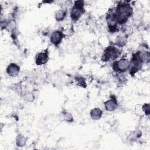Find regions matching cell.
<instances>
[{
  "label": "cell",
  "mask_w": 150,
  "mask_h": 150,
  "mask_svg": "<svg viewBox=\"0 0 150 150\" xmlns=\"http://www.w3.org/2000/svg\"><path fill=\"white\" fill-rule=\"evenodd\" d=\"M112 13L117 23L123 25L133 14V10L129 4L122 3L117 5L115 12H112Z\"/></svg>",
  "instance_id": "6da1fadb"
},
{
  "label": "cell",
  "mask_w": 150,
  "mask_h": 150,
  "mask_svg": "<svg viewBox=\"0 0 150 150\" xmlns=\"http://www.w3.org/2000/svg\"><path fill=\"white\" fill-rule=\"evenodd\" d=\"M84 13V8L83 1H76L70 13V17L71 19L73 21H77Z\"/></svg>",
  "instance_id": "7a4b0ae2"
},
{
  "label": "cell",
  "mask_w": 150,
  "mask_h": 150,
  "mask_svg": "<svg viewBox=\"0 0 150 150\" xmlns=\"http://www.w3.org/2000/svg\"><path fill=\"white\" fill-rule=\"evenodd\" d=\"M120 54L119 49L114 46H110L105 50L103 56L102 60L104 62L114 60L116 59Z\"/></svg>",
  "instance_id": "3957f363"
},
{
  "label": "cell",
  "mask_w": 150,
  "mask_h": 150,
  "mask_svg": "<svg viewBox=\"0 0 150 150\" xmlns=\"http://www.w3.org/2000/svg\"><path fill=\"white\" fill-rule=\"evenodd\" d=\"M142 63L139 59L137 53L133 54L131 62H129V73L131 75H134L136 72L139 71L142 67Z\"/></svg>",
  "instance_id": "277c9868"
},
{
  "label": "cell",
  "mask_w": 150,
  "mask_h": 150,
  "mask_svg": "<svg viewBox=\"0 0 150 150\" xmlns=\"http://www.w3.org/2000/svg\"><path fill=\"white\" fill-rule=\"evenodd\" d=\"M129 62L126 59H121L118 61H116L113 63L112 68L114 71L123 73L129 69Z\"/></svg>",
  "instance_id": "5b68a950"
},
{
  "label": "cell",
  "mask_w": 150,
  "mask_h": 150,
  "mask_svg": "<svg viewBox=\"0 0 150 150\" xmlns=\"http://www.w3.org/2000/svg\"><path fill=\"white\" fill-rule=\"evenodd\" d=\"M107 23L109 30L111 32H114L118 30V24L117 23L112 12L108 13L106 16Z\"/></svg>",
  "instance_id": "8992f818"
},
{
  "label": "cell",
  "mask_w": 150,
  "mask_h": 150,
  "mask_svg": "<svg viewBox=\"0 0 150 150\" xmlns=\"http://www.w3.org/2000/svg\"><path fill=\"white\" fill-rule=\"evenodd\" d=\"M49 59L47 51L38 53L35 57V62L37 65H42L46 63Z\"/></svg>",
  "instance_id": "52a82bcc"
},
{
  "label": "cell",
  "mask_w": 150,
  "mask_h": 150,
  "mask_svg": "<svg viewBox=\"0 0 150 150\" xmlns=\"http://www.w3.org/2000/svg\"><path fill=\"white\" fill-rule=\"evenodd\" d=\"M63 38V34L61 31L55 30L52 33L51 35L50 42L55 46H57L60 43Z\"/></svg>",
  "instance_id": "ba28073f"
},
{
  "label": "cell",
  "mask_w": 150,
  "mask_h": 150,
  "mask_svg": "<svg viewBox=\"0 0 150 150\" xmlns=\"http://www.w3.org/2000/svg\"><path fill=\"white\" fill-rule=\"evenodd\" d=\"M104 106L106 109V110L108 111H112L115 110L117 107H118V104H117V101L115 98V97H112L111 98L107 101L104 103Z\"/></svg>",
  "instance_id": "9c48e42d"
},
{
  "label": "cell",
  "mask_w": 150,
  "mask_h": 150,
  "mask_svg": "<svg viewBox=\"0 0 150 150\" xmlns=\"http://www.w3.org/2000/svg\"><path fill=\"white\" fill-rule=\"evenodd\" d=\"M19 70L20 68L17 64L15 63H11L8 66L6 69V73L9 76L15 77L18 74Z\"/></svg>",
  "instance_id": "30bf717a"
},
{
  "label": "cell",
  "mask_w": 150,
  "mask_h": 150,
  "mask_svg": "<svg viewBox=\"0 0 150 150\" xmlns=\"http://www.w3.org/2000/svg\"><path fill=\"white\" fill-rule=\"evenodd\" d=\"M139 59L142 63H148L150 60V54L148 51H139L136 53Z\"/></svg>",
  "instance_id": "8fae6325"
},
{
  "label": "cell",
  "mask_w": 150,
  "mask_h": 150,
  "mask_svg": "<svg viewBox=\"0 0 150 150\" xmlns=\"http://www.w3.org/2000/svg\"><path fill=\"white\" fill-rule=\"evenodd\" d=\"M103 114V111L98 108H96L93 109L90 112L91 117L94 120L100 119Z\"/></svg>",
  "instance_id": "7c38bea8"
},
{
  "label": "cell",
  "mask_w": 150,
  "mask_h": 150,
  "mask_svg": "<svg viewBox=\"0 0 150 150\" xmlns=\"http://www.w3.org/2000/svg\"><path fill=\"white\" fill-rule=\"evenodd\" d=\"M127 42V36L126 35H120L117 37L115 44L119 47H122L125 45Z\"/></svg>",
  "instance_id": "4fadbf2b"
},
{
  "label": "cell",
  "mask_w": 150,
  "mask_h": 150,
  "mask_svg": "<svg viewBox=\"0 0 150 150\" xmlns=\"http://www.w3.org/2000/svg\"><path fill=\"white\" fill-rule=\"evenodd\" d=\"M66 15V12L64 10H59L58 11L55 15V18L57 21H62Z\"/></svg>",
  "instance_id": "5bb4252c"
},
{
  "label": "cell",
  "mask_w": 150,
  "mask_h": 150,
  "mask_svg": "<svg viewBox=\"0 0 150 150\" xmlns=\"http://www.w3.org/2000/svg\"><path fill=\"white\" fill-rule=\"evenodd\" d=\"M26 141V138L23 136L20 135V136L18 137V138L16 139V144L18 145V146H22L25 145Z\"/></svg>",
  "instance_id": "9a60e30c"
},
{
  "label": "cell",
  "mask_w": 150,
  "mask_h": 150,
  "mask_svg": "<svg viewBox=\"0 0 150 150\" xmlns=\"http://www.w3.org/2000/svg\"><path fill=\"white\" fill-rule=\"evenodd\" d=\"M143 15V12L141 11H137L133 13V18L135 20H139L142 18Z\"/></svg>",
  "instance_id": "2e32d148"
},
{
  "label": "cell",
  "mask_w": 150,
  "mask_h": 150,
  "mask_svg": "<svg viewBox=\"0 0 150 150\" xmlns=\"http://www.w3.org/2000/svg\"><path fill=\"white\" fill-rule=\"evenodd\" d=\"M63 117L64 120L68 122H71L73 121V117L69 112H65L63 115Z\"/></svg>",
  "instance_id": "e0dca14e"
},
{
  "label": "cell",
  "mask_w": 150,
  "mask_h": 150,
  "mask_svg": "<svg viewBox=\"0 0 150 150\" xmlns=\"http://www.w3.org/2000/svg\"><path fill=\"white\" fill-rule=\"evenodd\" d=\"M142 110H144V111L145 112V113L146 115H149V110H150V106H149V104H145L143 107H142Z\"/></svg>",
  "instance_id": "ac0fdd59"
}]
</instances>
